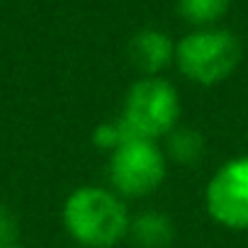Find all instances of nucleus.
<instances>
[{
  "mask_svg": "<svg viewBox=\"0 0 248 248\" xmlns=\"http://www.w3.org/2000/svg\"><path fill=\"white\" fill-rule=\"evenodd\" d=\"M5 248H30V246H25V243H20V241H15V243H10V246H5Z\"/></svg>",
  "mask_w": 248,
  "mask_h": 248,
  "instance_id": "obj_12",
  "label": "nucleus"
},
{
  "mask_svg": "<svg viewBox=\"0 0 248 248\" xmlns=\"http://www.w3.org/2000/svg\"><path fill=\"white\" fill-rule=\"evenodd\" d=\"M204 209L209 219L229 231H248V156L221 163L207 187Z\"/></svg>",
  "mask_w": 248,
  "mask_h": 248,
  "instance_id": "obj_5",
  "label": "nucleus"
},
{
  "mask_svg": "<svg viewBox=\"0 0 248 248\" xmlns=\"http://www.w3.org/2000/svg\"><path fill=\"white\" fill-rule=\"evenodd\" d=\"M231 0H178V15L195 30L217 27V22L229 13Z\"/></svg>",
  "mask_w": 248,
  "mask_h": 248,
  "instance_id": "obj_9",
  "label": "nucleus"
},
{
  "mask_svg": "<svg viewBox=\"0 0 248 248\" xmlns=\"http://www.w3.org/2000/svg\"><path fill=\"white\" fill-rule=\"evenodd\" d=\"M161 149L168 163L175 166H197L207 154V139L197 127H178L161 141Z\"/></svg>",
  "mask_w": 248,
  "mask_h": 248,
  "instance_id": "obj_8",
  "label": "nucleus"
},
{
  "mask_svg": "<svg viewBox=\"0 0 248 248\" xmlns=\"http://www.w3.org/2000/svg\"><path fill=\"white\" fill-rule=\"evenodd\" d=\"M178 88L163 76H141L124 95L122 112L117 114L134 139L163 141L180 124Z\"/></svg>",
  "mask_w": 248,
  "mask_h": 248,
  "instance_id": "obj_2",
  "label": "nucleus"
},
{
  "mask_svg": "<svg viewBox=\"0 0 248 248\" xmlns=\"http://www.w3.org/2000/svg\"><path fill=\"white\" fill-rule=\"evenodd\" d=\"M168 178V158L161 141L129 139L107 156V187L124 202L146 200Z\"/></svg>",
  "mask_w": 248,
  "mask_h": 248,
  "instance_id": "obj_4",
  "label": "nucleus"
},
{
  "mask_svg": "<svg viewBox=\"0 0 248 248\" xmlns=\"http://www.w3.org/2000/svg\"><path fill=\"white\" fill-rule=\"evenodd\" d=\"M129 139H134V137L129 134V129L124 127V122H122L119 117L100 122L97 127L93 129V137H90L93 146L100 149V151H105L107 156H109L112 151H117L122 144H127Z\"/></svg>",
  "mask_w": 248,
  "mask_h": 248,
  "instance_id": "obj_10",
  "label": "nucleus"
},
{
  "mask_svg": "<svg viewBox=\"0 0 248 248\" xmlns=\"http://www.w3.org/2000/svg\"><path fill=\"white\" fill-rule=\"evenodd\" d=\"M61 224L83 248H114L129 236L132 212L117 192L100 185H80L61 207Z\"/></svg>",
  "mask_w": 248,
  "mask_h": 248,
  "instance_id": "obj_1",
  "label": "nucleus"
},
{
  "mask_svg": "<svg viewBox=\"0 0 248 248\" xmlns=\"http://www.w3.org/2000/svg\"><path fill=\"white\" fill-rule=\"evenodd\" d=\"M17 236H20V224H17L15 214L5 204H0V248L15 243Z\"/></svg>",
  "mask_w": 248,
  "mask_h": 248,
  "instance_id": "obj_11",
  "label": "nucleus"
},
{
  "mask_svg": "<svg viewBox=\"0 0 248 248\" xmlns=\"http://www.w3.org/2000/svg\"><path fill=\"white\" fill-rule=\"evenodd\" d=\"M127 238L137 248H170L175 241V221L161 209H144L132 217Z\"/></svg>",
  "mask_w": 248,
  "mask_h": 248,
  "instance_id": "obj_7",
  "label": "nucleus"
},
{
  "mask_svg": "<svg viewBox=\"0 0 248 248\" xmlns=\"http://www.w3.org/2000/svg\"><path fill=\"white\" fill-rule=\"evenodd\" d=\"M127 54L141 76H163V71L175 63V42L163 30L146 27L129 39Z\"/></svg>",
  "mask_w": 248,
  "mask_h": 248,
  "instance_id": "obj_6",
  "label": "nucleus"
},
{
  "mask_svg": "<svg viewBox=\"0 0 248 248\" xmlns=\"http://www.w3.org/2000/svg\"><path fill=\"white\" fill-rule=\"evenodd\" d=\"M241 63V42L224 27L187 32L175 42V68L200 88H212L233 76Z\"/></svg>",
  "mask_w": 248,
  "mask_h": 248,
  "instance_id": "obj_3",
  "label": "nucleus"
}]
</instances>
